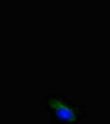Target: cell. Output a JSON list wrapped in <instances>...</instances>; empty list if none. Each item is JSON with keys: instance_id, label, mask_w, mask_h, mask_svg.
Here are the masks:
<instances>
[{"instance_id": "obj_1", "label": "cell", "mask_w": 110, "mask_h": 124, "mask_svg": "<svg viewBox=\"0 0 110 124\" xmlns=\"http://www.w3.org/2000/svg\"><path fill=\"white\" fill-rule=\"evenodd\" d=\"M48 104L58 119L67 123H74L77 120L76 111L65 102L57 99H51L48 101Z\"/></svg>"}]
</instances>
